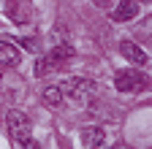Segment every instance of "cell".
Instances as JSON below:
<instances>
[{"label": "cell", "mask_w": 152, "mask_h": 149, "mask_svg": "<svg viewBox=\"0 0 152 149\" xmlns=\"http://www.w3.org/2000/svg\"><path fill=\"white\" fill-rule=\"evenodd\" d=\"M60 89H63V95H68L71 100L84 103V100H92V95H95V81L92 79H82V76H73V79H65V84Z\"/></svg>", "instance_id": "6da1fadb"}, {"label": "cell", "mask_w": 152, "mask_h": 149, "mask_svg": "<svg viewBox=\"0 0 152 149\" xmlns=\"http://www.w3.org/2000/svg\"><path fill=\"white\" fill-rule=\"evenodd\" d=\"M147 84H149V79L141 71H133V68L120 71L117 79H114V87H117L120 92H141V89H147Z\"/></svg>", "instance_id": "7a4b0ae2"}, {"label": "cell", "mask_w": 152, "mask_h": 149, "mask_svg": "<svg viewBox=\"0 0 152 149\" xmlns=\"http://www.w3.org/2000/svg\"><path fill=\"white\" fill-rule=\"evenodd\" d=\"M6 122H8V133H11V141L19 146V141H25L27 136H30V119H27V114H22V111H8V117H6Z\"/></svg>", "instance_id": "3957f363"}, {"label": "cell", "mask_w": 152, "mask_h": 149, "mask_svg": "<svg viewBox=\"0 0 152 149\" xmlns=\"http://www.w3.org/2000/svg\"><path fill=\"white\" fill-rule=\"evenodd\" d=\"M120 54L125 60H130L133 65H147V52L139 44H133V41H122L120 44Z\"/></svg>", "instance_id": "277c9868"}, {"label": "cell", "mask_w": 152, "mask_h": 149, "mask_svg": "<svg viewBox=\"0 0 152 149\" xmlns=\"http://www.w3.org/2000/svg\"><path fill=\"white\" fill-rule=\"evenodd\" d=\"M136 14H139V3L136 0H122V3L114 8L111 19L114 22H130V19H136Z\"/></svg>", "instance_id": "5b68a950"}, {"label": "cell", "mask_w": 152, "mask_h": 149, "mask_svg": "<svg viewBox=\"0 0 152 149\" xmlns=\"http://www.w3.org/2000/svg\"><path fill=\"white\" fill-rule=\"evenodd\" d=\"M19 60H22V54H19V49L8 41H0V65H6V68H14L19 65Z\"/></svg>", "instance_id": "8992f818"}, {"label": "cell", "mask_w": 152, "mask_h": 149, "mask_svg": "<svg viewBox=\"0 0 152 149\" xmlns=\"http://www.w3.org/2000/svg\"><path fill=\"white\" fill-rule=\"evenodd\" d=\"M6 11H8V16H11V19H14L16 25H25V22H30V8L22 3V0H11Z\"/></svg>", "instance_id": "52a82bcc"}, {"label": "cell", "mask_w": 152, "mask_h": 149, "mask_svg": "<svg viewBox=\"0 0 152 149\" xmlns=\"http://www.w3.org/2000/svg\"><path fill=\"white\" fill-rule=\"evenodd\" d=\"M82 144H84V146H103V144H106L103 127H84V130H82Z\"/></svg>", "instance_id": "ba28073f"}, {"label": "cell", "mask_w": 152, "mask_h": 149, "mask_svg": "<svg viewBox=\"0 0 152 149\" xmlns=\"http://www.w3.org/2000/svg\"><path fill=\"white\" fill-rule=\"evenodd\" d=\"M60 65L63 63L54 60L52 54H49V57H38V63H35V76H49V73H54Z\"/></svg>", "instance_id": "9c48e42d"}, {"label": "cell", "mask_w": 152, "mask_h": 149, "mask_svg": "<svg viewBox=\"0 0 152 149\" xmlns=\"http://www.w3.org/2000/svg\"><path fill=\"white\" fill-rule=\"evenodd\" d=\"M63 98H65V95H63V89H60V87H46V89H44V103L52 106V108L60 106Z\"/></svg>", "instance_id": "30bf717a"}, {"label": "cell", "mask_w": 152, "mask_h": 149, "mask_svg": "<svg viewBox=\"0 0 152 149\" xmlns=\"http://www.w3.org/2000/svg\"><path fill=\"white\" fill-rule=\"evenodd\" d=\"M73 54H76V52H73L71 44H57V46L52 49V57H54V60H60V63H68Z\"/></svg>", "instance_id": "8fae6325"}, {"label": "cell", "mask_w": 152, "mask_h": 149, "mask_svg": "<svg viewBox=\"0 0 152 149\" xmlns=\"http://www.w3.org/2000/svg\"><path fill=\"white\" fill-rule=\"evenodd\" d=\"M19 146H22V149H38V146H41V144H38L33 136H27L25 141H19Z\"/></svg>", "instance_id": "7c38bea8"}]
</instances>
